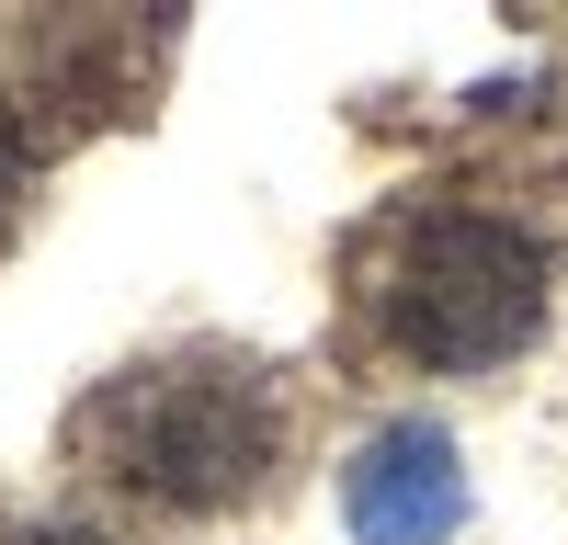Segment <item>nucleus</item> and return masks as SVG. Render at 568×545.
<instances>
[{
    "label": "nucleus",
    "instance_id": "f257e3e1",
    "mask_svg": "<svg viewBox=\"0 0 568 545\" xmlns=\"http://www.w3.org/2000/svg\"><path fill=\"white\" fill-rule=\"evenodd\" d=\"M375 307H387V341L409 363H433V376H489V363H511L546 330V250L511 216H466V205L409 216Z\"/></svg>",
    "mask_w": 568,
    "mask_h": 545
},
{
    "label": "nucleus",
    "instance_id": "39448f33",
    "mask_svg": "<svg viewBox=\"0 0 568 545\" xmlns=\"http://www.w3.org/2000/svg\"><path fill=\"white\" fill-rule=\"evenodd\" d=\"M12 545H103V534H12Z\"/></svg>",
    "mask_w": 568,
    "mask_h": 545
},
{
    "label": "nucleus",
    "instance_id": "7ed1b4c3",
    "mask_svg": "<svg viewBox=\"0 0 568 545\" xmlns=\"http://www.w3.org/2000/svg\"><path fill=\"white\" fill-rule=\"evenodd\" d=\"M342 523L353 545H444L466 523V466H455V432L444 421H387L353 443L342 466Z\"/></svg>",
    "mask_w": 568,
    "mask_h": 545
},
{
    "label": "nucleus",
    "instance_id": "20e7f679",
    "mask_svg": "<svg viewBox=\"0 0 568 545\" xmlns=\"http://www.w3.org/2000/svg\"><path fill=\"white\" fill-rule=\"evenodd\" d=\"M23 160H34V148H23V114H12V91H0V205L23 194Z\"/></svg>",
    "mask_w": 568,
    "mask_h": 545
},
{
    "label": "nucleus",
    "instance_id": "f03ea898",
    "mask_svg": "<svg viewBox=\"0 0 568 545\" xmlns=\"http://www.w3.org/2000/svg\"><path fill=\"white\" fill-rule=\"evenodd\" d=\"M91 432H103L114 477L171 512H227L273 466V398L240 363H149L91 409Z\"/></svg>",
    "mask_w": 568,
    "mask_h": 545
}]
</instances>
